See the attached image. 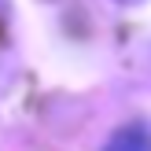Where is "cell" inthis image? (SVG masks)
Here are the masks:
<instances>
[{"label": "cell", "instance_id": "7a4b0ae2", "mask_svg": "<svg viewBox=\"0 0 151 151\" xmlns=\"http://www.w3.org/2000/svg\"><path fill=\"white\" fill-rule=\"evenodd\" d=\"M114 4H122V7H137V4H144V0H114Z\"/></svg>", "mask_w": 151, "mask_h": 151}, {"label": "cell", "instance_id": "3957f363", "mask_svg": "<svg viewBox=\"0 0 151 151\" xmlns=\"http://www.w3.org/2000/svg\"><path fill=\"white\" fill-rule=\"evenodd\" d=\"M0 52H4V41H0Z\"/></svg>", "mask_w": 151, "mask_h": 151}, {"label": "cell", "instance_id": "6da1fadb", "mask_svg": "<svg viewBox=\"0 0 151 151\" xmlns=\"http://www.w3.org/2000/svg\"><path fill=\"white\" fill-rule=\"evenodd\" d=\"M103 151H151V129H147L144 122L118 125V129L107 137Z\"/></svg>", "mask_w": 151, "mask_h": 151}]
</instances>
